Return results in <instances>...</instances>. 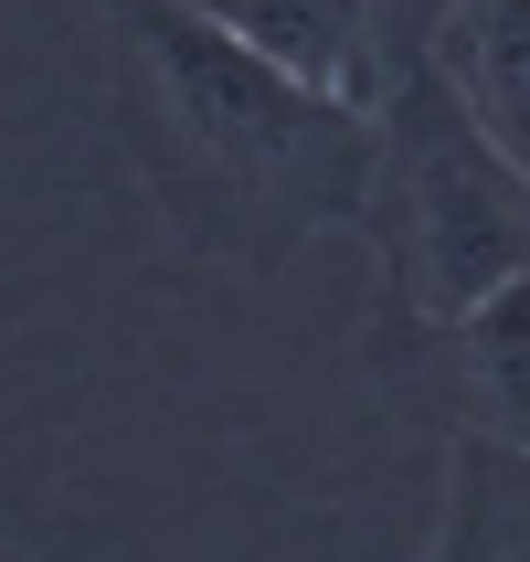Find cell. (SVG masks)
Returning <instances> with one entry per match:
<instances>
[{"label":"cell","mask_w":530,"mask_h":562,"mask_svg":"<svg viewBox=\"0 0 530 562\" xmlns=\"http://www.w3.org/2000/svg\"><path fill=\"white\" fill-rule=\"evenodd\" d=\"M350 223L382 277L372 329H446L509 277H530V181L477 138V117L436 75H414L372 117V181Z\"/></svg>","instance_id":"obj_2"},{"label":"cell","mask_w":530,"mask_h":562,"mask_svg":"<svg viewBox=\"0 0 530 562\" xmlns=\"http://www.w3.org/2000/svg\"><path fill=\"white\" fill-rule=\"evenodd\" d=\"M425 75L467 106L477 138L530 181V0H446Z\"/></svg>","instance_id":"obj_5"},{"label":"cell","mask_w":530,"mask_h":562,"mask_svg":"<svg viewBox=\"0 0 530 562\" xmlns=\"http://www.w3.org/2000/svg\"><path fill=\"white\" fill-rule=\"evenodd\" d=\"M213 32H234L255 64H277L286 86L329 95L350 117H382L425 75L446 0H181Z\"/></svg>","instance_id":"obj_3"},{"label":"cell","mask_w":530,"mask_h":562,"mask_svg":"<svg viewBox=\"0 0 530 562\" xmlns=\"http://www.w3.org/2000/svg\"><path fill=\"white\" fill-rule=\"evenodd\" d=\"M372 372L414 425L530 457V277H509L446 329H372Z\"/></svg>","instance_id":"obj_4"},{"label":"cell","mask_w":530,"mask_h":562,"mask_svg":"<svg viewBox=\"0 0 530 562\" xmlns=\"http://www.w3.org/2000/svg\"><path fill=\"white\" fill-rule=\"evenodd\" d=\"M106 75H117V138L191 255L277 277L308 234L361 213L372 117L286 86L202 11L106 0Z\"/></svg>","instance_id":"obj_1"},{"label":"cell","mask_w":530,"mask_h":562,"mask_svg":"<svg viewBox=\"0 0 530 562\" xmlns=\"http://www.w3.org/2000/svg\"><path fill=\"white\" fill-rule=\"evenodd\" d=\"M0 562H22V552H0Z\"/></svg>","instance_id":"obj_7"},{"label":"cell","mask_w":530,"mask_h":562,"mask_svg":"<svg viewBox=\"0 0 530 562\" xmlns=\"http://www.w3.org/2000/svg\"><path fill=\"white\" fill-rule=\"evenodd\" d=\"M425 562H530V457L488 436H446V520Z\"/></svg>","instance_id":"obj_6"}]
</instances>
